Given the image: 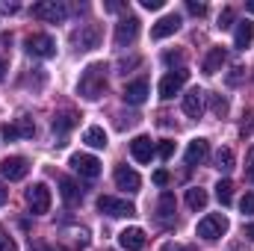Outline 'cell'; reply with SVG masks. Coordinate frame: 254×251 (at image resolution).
<instances>
[{
  "label": "cell",
  "instance_id": "obj_1",
  "mask_svg": "<svg viewBox=\"0 0 254 251\" xmlns=\"http://www.w3.org/2000/svg\"><path fill=\"white\" fill-rule=\"evenodd\" d=\"M77 92H80L86 101H98V98L107 92V65L104 63L89 65V68L83 71L80 83H77Z\"/></svg>",
  "mask_w": 254,
  "mask_h": 251
},
{
  "label": "cell",
  "instance_id": "obj_2",
  "mask_svg": "<svg viewBox=\"0 0 254 251\" xmlns=\"http://www.w3.org/2000/svg\"><path fill=\"white\" fill-rule=\"evenodd\" d=\"M24 48H27L30 57H39V60H51V57H57V42H54L48 33H33V36H27Z\"/></svg>",
  "mask_w": 254,
  "mask_h": 251
},
{
  "label": "cell",
  "instance_id": "obj_3",
  "mask_svg": "<svg viewBox=\"0 0 254 251\" xmlns=\"http://www.w3.org/2000/svg\"><path fill=\"white\" fill-rule=\"evenodd\" d=\"M225 231H228V219H225L222 213H210V216H204V219L198 222V228H195V234H198L201 240H207V243L219 240Z\"/></svg>",
  "mask_w": 254,
  "mask_h": 251
},
{
  "label": "cell",
  "instance_id": "obj_4",
  "mask_svg": "<svg viewBox=\"0 0 254 251\" xmlns=\"http://www.w3.org/2000/svg\"><path fill=\"white\" fill-rule=\"evenodd\" d=\"M98 210L113 216V219H125V216H136V207L125 201V198H116V195H101L98 198Z\"/></svg>",
  "mask_w": 254,
  "mask_h": 251
},
{
  "label": "cell",
  "instance_id": "obj_5",
  "mask_svg": "<svg viewBox=\"0 0 254 251\" xmlns=\"http://www.w3.org/2000/svg\"><path fill=\"white\" fill-rule=\"evenodd\" d=\"M33 18H39V21H51V24H60V21L68 18V6L60 3V0H42V3L33 6Z\"/></svg>",
  "mask_w": 254,
  "mask_h": 251
},
{
  "label": "cell",
  "instance_id": "obj_6",
  "mask_svg": "<svg viewBox=\"0 0 254 251\" xmlns=\"http://www.w3.org/2000/svg\"><path fill=\"white\" fill-rule=\"evenodd\" d=\"M187 80H190V71L187 68H178V71H169L163 80H160V98L163 101H169V98H175L184 86H187Z\"/></svg>",
  "mask_w": 254,
  "mask_h": 251
},
{
  "label": "cell",
  "instance_id": "obj_7",
  "mask_svg": "<svg viewBox=\"0 0 254 251\" xmlns=\"http://www.w3.org/2000/svg\"><path fill=\"white\" fill-rule=\"evenodd\" d=\"M51 189L45 187V184H33V187L27 189V204H30V210L36 213V216H42V213H48L51 210Z\"/></svg>",
  "mask_w": 254,
  "mask_h": 251
},
{
  "label": "cell",
  "instance_id": "obj_8",
  "mask_svg": "<svg viewBox=\"0 0 254 251\" xmlns=\"http://www.w3.org/2000/svg\"><path fill=\"white\" fill-rule=\"evenodd\" d=\"M136 36H139V18L136 15H125L116 24V45L119 48H127V45L136 42Z\"/></svg>",
  "mask_w": 254,
  "mask_h": 251
},
{
  "label": "cell",
  "instance_id": "obj_9",
  "mask_svg": "<svg viewBox=\"0 0 254 251\" xmlns=\"http://www.w3.org/2000/svg\"><path fill=\"white\" fill-rule=\"evenodd\" d=\"M71 169H74L80 178L95 181V178L101 175V160L92 157V154H74V157H71Z\"/></svg>",
  "mask_w": 254,
  "mask_h": 251
},
{
  "label": "cell",
  "instance_id": "obj_10",
  "mask_svg": "<svg viewBox=\"0 0 254 251\" xmlns=\"http://www.w3.org/2000/svg\"><path fill=\"white\" fill-rule=\"evenodd\" d=\"M0 175H3L6 181H24V178L30 175L27 157H6V160H0Z\"/></svg>",
  "mask_w": 254,
  "mask_h": 251
},
{
  "label": "cell",
  "instance_id": "obj_11",
  "mask_svg": "<svg viewBox=\"0 0 254 251\" xmlns=\"http://www.w3.org/2000/svg\"><path fill=\"white\" fill-rule=\"evenodd\" d=\"M74 45L77 51H92L101 45V27L98 24H83L77 33H74Z\"/></svg>",
  "mask_w": 254,
  "mask_h": 251
},
{
  "label": "cell",
  "instance_id": "obj_12",
  "mask_svg": "<svg viewBox=\"0 0 254 251\" xmlns=\"http://www.w3.org/2000/svg\"><path fill=\"white\" fill-rule=\"evenodd\" d=\"M184 160H187V166H204L210 160V142L207 139H192Z\"/></svg>",
  "mask_w": 254,
  "mask_h": 251
},
{
  "label": "cell",
  "instance_id": "obj_13",
  "mask_svg": "<svg viewBox=\"0 0 254 251\" xmlns=\"http://www.w3.org/2000/svg\"><path fill=\"white\" fill-rule=\"evenodd\" d=\"M181 30V15L172 12V15H163L154 27H151V39H166V36H175Z\"/></svg>",
  "mask_w": 254,
  "mask_h": 251
},
{
  "label": "cell",
  "instance_id": "obj_14",
  "mask_svg": "<svg viewBox=\"0 0 254 251\" xmlns=\"http://www.w3.org/2000/svg\"><path fill=\"white\" fill-rule=\"evenodd\" d=\"M145 243H148V237H145L142 228H125V231L119 234V246L125 251H142Z\"/></svg>",
  "mask_w": 254,
  "mask_h": 251
},
{
  "label": "cell",
  "instance_id": "obj_15",
  "mask_svg": "<svg viewBox=\"0 0 254 251\" xmlns=\"http://www.w3.org/2000/svg\"><path fill=\"white\" fill-rule=\"evenodd\" d=\"M130 154H133L136 163H151V157L157 154V148H154L151 136H136V139L130 142Z\"/></svg>",
  "mask_w": 254,
  "mask_h": 251
},
{
  "label": "cell",
  "instance_id": "obj_16",
  "mask_svg": "<svg viewBox=\"0 0 254 251\" xmlns=\"http://www.w3.org/2000/svg\"><path fill=\"white\" fill-rule=\"evenodd\" d=\"M125 104H130V107H139V104H145V98H148V83L145 80H133V83H127L125 89Z\"/></svg>",
  "mask_w": 254,
  "mask_h": 251
},
{
  "label": "cell",
  "instance_id": "obj_17",
  "mask_svg": "<svg viewBox=\"0 0 254 251\" xmlns=\"http://www.w3.org/2000/svg\"><path fill=\"white\" fill-rule=\"evenodd\" d=\"M116 187H119V189H127V192H136V189L142 187V178H139L133 169L119 166V169H116Z\"/></svg>",
  "mask_w": 254,
  "mask_h": 251
},
{
  "label": "cell",
  "instance_id": "obj_18",
  "mask_svg": "<svg viewBox=\"0 0 254 251\" xmlns=\"http://www.w3.org/2000/svg\"><path fill=\"white\" fill-rule=\"evenodd\" d=\"M60 195H63V201L68 207H77V204L83 201V189L77 187L71 178H63V181H60Z\"/></svg>",
  "mask_w": 254,
  "mask_h": 251
},
{
  "label": "cell",
  "instance_id": "obj_19",
  "mask_svg": "<svg viewBox=\"0 0 254 251\" xmlns=\"http://www.w3.org/2000/svg\"><path fill=\"white\" fill-rule=\"evenodd\" d=\"M204 98H207V95H204L201 89H192L190 95L184 98V113H187L190 119H198V116L204 113Z\"/></svg>",
  "mask_w": 254,
  "mask_h": 251
},
{
  "label": "cell",
  "instance_id": "obj_20",
  "mask_svg": "<svg viewBox=\"0 0 254 251\" xmlns=\"http://www.w3.org/2000/svg\"><path fill=\"white\" fill-rule=\"evenodd\" d=\"M225 63H228L225 48H210V54L204 57V74H219Z\"/></svg>",
  "mask_w": 254,
  "mask_h": 251
},
{
  "label": "cell",
  "instance_id": "obj_21",
  "mask_svg": "<svg viewBox=\"0 0 254 251\" xmlns=\"http://www.w3.org/2000/svg\"><path fill=\"white\" fill-rule=\"evenodd\" d=\"M252 42H254V24L252 21H240L237 33H234V45L240 51H246V48H252Z\"/></svg>",
  "mask_w": 254,
  "mask_h": 251
},
{
  "label": "cell",
  "instance_id": "obj_22",
  "mask_svg": "<svg viewBox=\"0 0 254 251\" xmlns=\"http://www.w3.org/2000/svg\"><path fill=\"white\" fill-rule=\"evenodd\" d=\"M77 122H80V116L77 113H60V116H54V133H60V136H65L68 130H74L77 127Z\"/></svg>",
  "mask_w": 254,
  "mask_h": 251
},
{
  "label": "cell",
  "instance_id": "obj_23",
  "mask_svg": "<svg viewBox=\"0 0 254 251\" xmlns=\"http://www.w3.org/2000/svg\"><path fill=\"white\" fill-rule=\"evenodd\" d=\"M83 142H86L89 148H107V133H104V127L92 125L86 133H83Z\"/></svg>",
  "mask_w": 254,
  "mask_h": 251
},
{
  "label": "cell",
  "instance_id": "obj_24",
  "mask_svg": "<svg viewBox=\"0 0 254 251\" xmlns=\"http://www.w3.org/2000/svg\"><path fill=\"white\" fill-rule=\"evenodd\" d=\"M175 207H178L175 195H172V192H163V195H160V204H157L160 219H172V216H175Z\"/></svg>",
  "mask_w": 254,
  "mask_h": 251
},
{
  "label": "cell",
  "instance_id": "obj_25",
  "mask_svg": "<svg viewBox=\"0 0 254 251\" xmlns=\"http://www.w3.org/2000/svg\"><path fill=\"white\" fill-rule=\"evenodd\" d=\"M187 204H190V210H204L207 207V192L201 187L187 189Z\"/></svg>",
  "mask_w": 254,
  "mask_h": 251
},
{
  "label": "cell",
  "instance_id": "obj_26",
  "mask_svg": "<svg viewBox=\"0 0 254 251\" xmlns=\"http://www.w3.org/2000/svg\"><path fill=\"white\" fill-rule=\"evenodd\" d=\"M15 133H18V139H33V133H36V125H33V119L30 116H21V119H15Z\"/></svg>",
  "mask_w": 254,
  "mask_h": 251
},
{
  "label": "cell",
  "instance_id": "obj_27",
  "mask_svg": "<svg viewBox=\"0 0 254 251\" xmlns=\"http://www.w3.org/2000/svg\"><path fill=\"white\" fill-rule=\"evenodd\" d=\"M216 169H219V172H231V169H234V151H231V148H222V151L216 154Z\"/></svg>",
  "mask_w": 254,
  "mask_h": 251
},
{
  "label": "cell",
  "instance_id": "obj_28",
  "mask_svg": "<svg viewBox=\"0 0 254 251\" xmlns=\"http://www.w3.org/2000/svg\"><path fill=\"white\" fill-rule=\"evenodd\" d=\"M216 198L228 207V204L234 201V184H231V181H219V184H216Z\"/></svg>",
  "mask_w": 254,
  "mask_h": 251
},
{
  "label": "cell",
  "instance_id": "obj_29",
  "mask_svg": "<svg viewBox=\"0 0 254 251\" xmlns=\"http://www.w3.org/2000/svg\"><path fill=\"white\" fill-rule=\"evenodd\" d=\"M210 110H213V116H225L228 113V98H222V95H210Z\"/></svg>",
  "mask_w": 254,
  "mask_h": 251
},
{
  "label": "cell",
  "instance_id": "obj_30",
  "mask_svg": "<svg viewBox=\"0 0 254 251\" xmlns=\"http://www.w3.org/2000/svg\"><path fill=\"white\" fill-rule=\"evenodd\" d=\"M234 18H237V12H234L231 6H225V9L219 12V24H216V27H219V30H228V27L234 24Z\"/></svg>",
  "mask_w": 254,
  "mask_h": 251
},
{
  "label": "cell",
  "instance_id": "obj_31",
  "mask_svg": "<svg viewBox=\"0 0 254 251\" xmlns=\"http://www.w3.org/2000/svg\"><path fill=\"white\" fill-rule=\"evenodd\" d=\"M240 210H243V216H254V192H246L240 198Z\"/></svg>",
  "mask_w": 254,
  "mask_h": 251
},
{
  "label": "cell",
  "instance_id": "obj_32",
  "mask_svg": "<svg viewBox=\"0 0 254 251\" xmlns=\"http://www.w3.org/2000/svg\"><path fill=\"white\" fill-rule=\"evenodd\" d=\"M0 251H18V246H15V240L6 234V228L0 225Z\"/></svg>",
  "mask_w": 254,
  "mask_h": 251
},
{
  "label": "cell",
  "instance_id": "obj_33",
  "mask_svg": "<svg viewBox=\"0 0 254 251\" xmlns=\"http://www.w3.org/2000/svg\"><path fill=\"white\" fill-rule=\"evenodd\" d=\"M157 154H160L163 160H169V157L175 154V142H160V148H157Z\"/></svg>",
  "mask_w": 254,
  "mask_h": 251
},
{
  "label": "cell",
  "instance_id": "obj_34",
  "mask_svg": "<svg viewBox=\"0 0 254 251\" xmlns=\"http://www.w3.org/2000/svg\"><path fill=\"white\" fill-rule=\"evenodd\" d=\"M163 60H166V65H181L184 63V54H181V51H169Z\"/></svg>",
  "mask_w": 254,
  "mask_h": 251
},
{
  "label": "cell",
  "instance_id": "obj_35",
  "mask_svg": "<svg viewBox=\"0 0 254 251\" xmlns=\"http://www.w3.org/2000/svg\"><path fill=\"white\" fill-rule=\"evenodd\" d=\"M243 74H246V68H243V65H237V68L228 74V83H231V86H237V83L243 80Z\"/></svg>",
  "mask_w": 254,
  "mask_h": 251
},
{
  "label": "cell",
  "instance_id": "obj_36",
  "mask_svg": "<svg viewBox=\"0 0 254 251\" xmlns=\"http://www.w3.org/2000/svg\"><path fill=\"white\" fill-rule=\"evenodd\" d=\"M187 9H190L192 15H198V18H201V15H207V6H204V3H195V0L187 3Z\"/></svg>",
  "mask_w": 254,
  "mask_h": 251
},
{
  "label": "cell",
  "instance_id": "obj_37",
  "mask_svg": "<svg viewBox=\"0 0 254 251\" xmlns=\"http://www.w3.org/2000/svg\"><path fill=\"white\" fill-rule=\"evenodd\" d=\"M163 6H166V0H142V9H148V12H157Z\"/></svg>",
  "mask_w": 254,
  "mask_h": 251
},
{
  "label": "cell",
  "instance_id": "obj_38",
  "mask_svg": "<svg viewBox=\"0 0 254 251\" xmlns=\"http://www.w3.org/2000/svg\"><path fill=\"white\" fill-rule=\"evenodd\" d=\"M169 181H172V178H169V172H166V169H160V172H154V184H157V187H166Z\"/></svg>",
  "mask_w": 254,
  "mask_h": 251
},
{
  "label": "cell",
  "instance_id": "obj_39",
  "mask_svg": "<svg viewBox=\"0 0 254 251\" xmlns=\"http://www.w3.org/2000/svg\"><path fill=\"white\" fill-rule=\"evenodd\" d=\"M0 133H3V139H6V142H15V139H18V133H15V127H12V125H3V127H0Z\"/></svg>",
  "mask_w": 254,
  "mask_h": 251
},
{
  "label": "cell",
  "instance_id": "obj_40",
  "mask_svg": "<svg viewBox=\"0 0 254 251\" xmlns=\"http://www.w3.org/2000/svg\"><path fill=\"white\" fill-rule=\"evenodd\" d=\"M246 175L254 181V148L249 151V160H246Z\"/></svg>",
  "mask_w": 254,
  "mask_h": 251
},
{
  "label": "cell",
  "instance_id": "obj_41",
  "mask_svg": "<svg viewBox=\"0 0 254 251\" xmlns=\"http://www.w3.org/2000/svg\"><path fill=\"white\" fill-rule=\"evenodd\" d=\"M240 133H243V136H252V133H254V116H252V119H249L243 127H240Z\"/></svg>",
  "mask_w": 254,
  "mask_h": 251
},
{
  "label": "cell",
  "instance_id": "obj_42",
  "mask_svg": "<svg viewBox=\"0 0 254 251\" xmlns=\"http://www.w3.org/2000/svg\"><path fill=\"white\" fill-rule=\"evenodd\" d=\"M3 12H9V15H15V12H18V3H3Z\"/></svg>",
  "mask_w": 254,
  "mask_h": 251
},
{
  "label": "cell",
  "instance_id": "obj_43",
  "mask_svg": "<svg viewBox=\"0 0 254 251\" xmlns=\"http://www.w3.org/2000/svg\"><path fill=\"white\" fill-rule=\"evenodd\" d=\"M6 198H9V189H6V187H3V184H0V207L6 204Z\"/></svg>",
  "mask_w": 254,
  "mask_h": 251
},
{
  "label": "cell",
  "instance_id": "obj_44",
  "mask_svg": "<svg viewBox=\"0 0 254 251\" xmlns=\"http://www.w3.org/2000/svg\"><path fill=\"white\" fill-rule=\"evenodd\" d=\"M119 9H122V3H116V0L107 3V12H119Z\"/></svg>",
  "mask_w": 254,
  "mask_h": 251
},
{
  "label": "cell",
  "instance_id": "obj_45",
  "mask_svg": "<svg viewBox=\"0 0 254 251\" xmlns=\"http://www.w3.org/2000/svg\"><path fill=\"white\" fill-rule=\"evenodd\" d=\"M246 237L254 243V222H252V225H246Z\"/></svg>",
  "mask_w": 254,
  "mask_h": 251
},
{
  "label": "cell",
  "instance_id": "obj_46",
  "mask_svg": "<svg viewBox=\"0 0 254 251\" xmlns=\"http://www.w3.org/2000/svg\"><path fill=\"white\" fill-rule=\"evenodd\" d=\"M246 9H249V12L254 15V0H249V3H246Z\"/></svg>",
  "mask_w": 254,
  "mask_h": 251
},
{
  "label": "cell",
  "instance_id": "obj_47",
  "mask_svg": "<svg viewBox=\"0 0 254 251\" xmlns=\"http://www.w3.org/2000/svg\"><path fill=\"white\" fill-rule=\"evenodd\" d=\"M3 71H6V65H3V60H0V77H3Z\"/></svg>",
  "mask_w": 254,
  "mask_h": 251
}]
</instances>
